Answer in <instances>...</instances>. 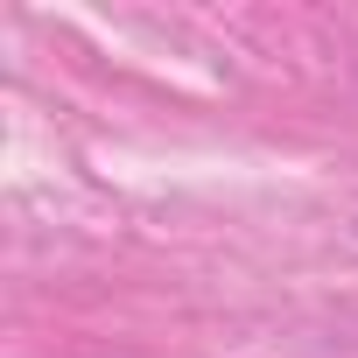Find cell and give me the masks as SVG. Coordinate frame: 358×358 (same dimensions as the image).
I'll use <instances>...</instances> for the list:
<instances>
[]
</instances>
